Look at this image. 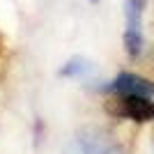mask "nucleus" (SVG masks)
I'll list each match as a JSON object with an SVG mask.
<instances>
[{"label":"nucleus","instance_id":"obj_1","mask_svg":"<svg viewBox=\"0 0 154 154\" xmlns=\"http://www.w3.org/2000/svg\"><path fill=\"white\" fill-rule=\"evenodd\" d=\"M147 0H127V30H124V48L131 58L143 53V9Z\"/></svg>","mask_w":154,"mask_h":154},{"label":"nucleus","instance_id":"obj_2","mask_svg":"<svg viewBox=\"0 0 154 154\" xmlns=\"http://www.w3.org/2000/svg\"><path fill=\"white\" fill-rule=\"evenodd\" d=\"M108 108L122 117H131L136 122H154V101H149V97L124 94L122 99L115 101V106H108Z\"/></svg>","mask_w":154,"mask_h":154},{"label":"nucleus","instance_id":"obj_3","mask_svg":"<svg viewBox=\"0 0 154 154\" xmlns=\"http://www.w3.org/2000/svg\"><path fill=\"white\" fill-rule=\"evenodd\" d=\"M110 88L115 92H120V94H136V97H149V99L154 97V83L152 81H147L143 76H136V74H129V71L120 74L113 81Z\"/></svg>","mask_w":154,"mask_h":154},{"label":"nucleus","instance_id":"obj_4","mask_svg":"<svg viewBox=\"0 0 154 154\" xmlns=\"http://www.w3.org/2000/svg\"><path fill=\"white\" fill-rule=\"evenodd\" d=\"M85 71H90V62H85L83 58H71L60 69V74L62 76H78V74H85Z\"/></svg>","mask_w":154,"mask_h":154},{"label":"nucleus","instance_id":"obj_5","mask_svg":"<svg viewBox=\"0 0 154 154\" xmlns=\"http://www.w3.org/2000/svg\"><path fill=\"white\" fill-rule=\"evenodd\" d=\"M90 2H99V0H90Z\"/></svg>","mask_w":154,"mask_h":154}]
</instances>
